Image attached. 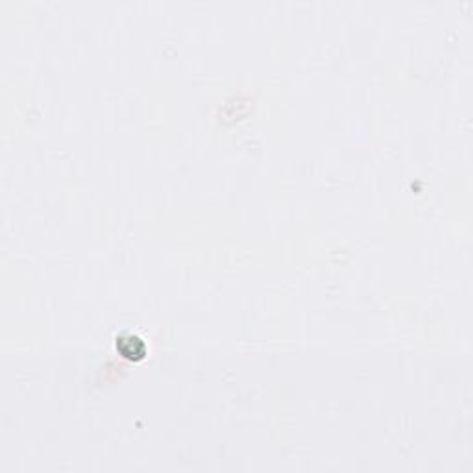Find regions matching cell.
<instances>
[{"mask_svg": "<svg viewBox=\"0 0 473 473\" xmlns=\"http://www.w3.org/2000/svg\"><path fill=\"white\" fill-rule=\"evenodd\" d=\"M117 350L129 360L143 359L146 353V344L135 335H118L117 337Z\"/></svg>", "mask_w": 473, "mask_h": 473, "instance_id": "6da1fadb", "label": "cell"}]
</instances>
